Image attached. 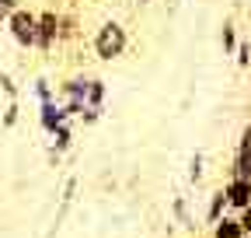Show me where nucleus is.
Returning <instances> with one entry per match:
<instances>
[{
    "instance_id": "6",
    "label": "nucleus",
    "mask_w": 251,
    "mask_h": 238,
    "mask_svg": "<svg viewBox=\"0 0 251 238\" xmlns=\"http://www.w3.org/2000/svg\"><path fill=\"white\" fill-rule=\"evenodd\" d=\"M224 189H227V200H230V210H234V214H241V210H248V207H251V178L230 175V182H227Z\"/></svg>"
},
{
    "instance_id": "8",
    "label": "nucleus",
    "mask_w": 251,
    "mask_h": 238,
    "mask_svg": "<svg viewBox=\"0 0 251 238\" xmlns=\"http://www.w3.org/2000/svg\"><path fill=\"white\" fill-rule=\"evenodd\" d=\"M80 39V18L74 11H59V46Z\"/></svg>"
},
{
    "instance_id": "16",
    "label": "nucleus",
    "mask_w": 251,
    "mask_h": 238,
    "mask_svg": "<svg viewBox=\"0 0 251 238\" xmlns=\"http://www.w3.org/2000/svg\"><path fill=\"white\" fill-rule=\"evenodd\" d=\"M18 102H7V109H4V119H0V123H4V130H11V126H18Z\"/></svg>"
},
{
    "instance_id": "22",
    "label": "nucleus",
    "mask_w": 251,
    "mask_h": 238,
    "mask_svg": "<svg viewBox=\"0 0 251 238\" xmlns=\"http://www.w3.org/2000/svg\"><path fill=\"white\" fill-rule=\"evenodd\" d=\"M136 4H153V0H136Z\"/></svg>"
},
{
    "instance_id": "19",
    "label": "nucleus",
    "mask_w": 251,
    "mask_h": 238,
    "mask_svg": "<svg viewBox=\"0 0 251 238\" xmlns=\"http://www.w3.org/2000/svg\"><path fill=\"white\" fill-rule=\"evenodd\" d=\"M237 67H251V46L248 42L237 46Z\"/></svg>"
},
{
    "instance_id": "17",
    "label": "nucleus",
    "mask_w": 251,
    "mask_h": 238,
    "mask_svg": "<svg viewBox=\"0 0 251 238\" xmlns=\"http://www.w3.org/2000/svg\"><path fill=\"white\" fill-rule=\"evenodd\" d=\"M77 119H80L84 126H91V123H98V119H101V109H98V105H87V109H84Z\"/></svg>"
},
{
    "instance_id": "20",
    "label": "nucleus",
    "mask_w": 251,
    "mask_h": 238,
    "mask_svg": "<svg viewBox=\"0 0 251 238\" xmlns=\"http://www.w3.org/2000/svg\"><path fill=\"white\" fill-rule=\"evenodd\" d=\"M188 175H192V182H199V178H202V154L192 158V168H188Z\"/></svg>"
},
{
    "instance_id": "12",
    "label": "nucleus",
    "mask_w": 251,
    "mask_h": 238,
    "mask_svg": "<svg viewBox=\"0 0 251 238\" xmlns=\"http://www.w3.org/2000/svg\"><path fill=\"white\" fill-rule=\"evenodd\" d=\"M105 95H108V88H105V81L101 77H91V88H87V105H105Z\"/></svg>"
},
{
    "instance_id": "13",
    "label": "nucleus",
    "mask_w": 251,
    "mask_h": 238,
    "mask_svg": "<svg viewBox=\"0 0 251 238\" xmlns=\"http://www.w3.org/2000/svg\"><path fill=\"white\" fill-rule=\"evenodd\" d=\"M220 46H224V53H237V28H234V21H224V32H220Z\"/></svg>"
},
{
    "instance_id": "9",
    "label": "nucleus",
    "mask_w": 251,
    "mask_h": 238,
    "mask_svg": "<svg viewBox=\"0 0 251 238\" xmlns=\"http://www.w3.org/2000/svg\"><path fill=\"white\" fill-rule=\"evenodd\" d=\"M227 210H230V200H227V189H216V193H213V200H209V210H206V221H209V224H216L220 217H227Z\"/></svg>"
},
{
    "instance_id": "14",
    "label": "nucleus",
    "mask_w": 251,
    "mask_h": 238,
    "mask_svg": "<svg viewBox=\"0 0 251 238\" xmlns=\"http://www.w3.org/2000/svg\"><path fill=\"white\" fill-rule=\"evenodd\" d=\"M18 7H25L21 0H0V25H7V21H11V14H14Z\"/></svg>"
},
{
    "instance_id": "2",
    "label": "nucleus",
    "mask_w": 251,
    "mask_h": 238,
    "mask_svg": "<svg viewBox=\"0 0 251 238\" xmlns=\"http://www.w3.org/2000/svg\"><path fill=\"white\" fill-rule=\"evenodd\" d=\"M7 35L14 39V46L21 49H35V39H39V11L31 7H18L7 21Z\"/></svg>"
},
{
    "instance_id": "15",
    "label": "nucleus",
    "mask_w": 251,
    "mask_h": 238,
    "mask_svg": "<svg viewBox=\"0 0 251 238\" xmlns=\"http://www.w3.org/2000/svg\"><path fill=\"white\" fill-rule=\"evenodd\" d=\"M35 98H39V105H42V102H52V98H56L46 77H39V81H35Z\"/></svg>"
},
{
    "instance_id": "21",
    "label": "nucleus",
    "mask_w": 251,
    "mask_h": 238,
    "mask_svg": "<svg viewBox=\"0 0 251 238\" xmlns=\"http://www.w3.org/2000/svg\"><path fill=\"white\" fill-rule=\"evenodd\" d=\"M237 217H241V224H244V231H248V238H251V207H248V210H241Z\"/></svg>"
},
{
    "instance_id": "18",
    "label": "nucleus",
    "mask_w": 251,
    "mask_h": 238,
    "mask_svg": "<svg viewBox=\"0 0 251 238\" xmlns=\"http://www.w3.org/2000/svg\"><path fill=\"white\" fill-rule=\"evenodd\" d=\"M0 88H4V95H7L11 102H18V88H14V81H11L7 74H0Z\"/></svg>"
},
{
    "instance_id": "4",
    "label": "nucleus",
    "mask_w": 251,
    "mask_h": 238,
    "mask_svg": "<svg viewBox=\"0 0 251 238\" xmlns=\"http://www.w3.org/2000/svg\"><path fill=\"white\" fill-rule=\"evenodd\" d=\"M59 46V11L46 7L39 11V39H35V49L39 53H52Z\"/></svg>"
},
{
    "instance_id": "10",
    "label": "nucleus",
    "mask_w": 251,
    "mask_h": 238,
    "mask_svg": "<svg viewBox=\"0 0 251 238\" xmlns=\"http://www.w3.org/2000/svg\"><path fill=\"white\" fill-rule=\"evenodd\" d=\"M230 175H237V178H251V147H237V151H234Z\"/></svg>"
},
{
    "instance_id": "1",
    "label": "nucleus",
    "mask_w": 251,
    "mask_h": 238,
    "mask_svg": "<svg viewBox=\"0 0 251 238\" xmlns=\"http://www.w3.org/2000/svg\"><path fill=\"white\" fill-rule=\"evenodd\" d=\"M91 49H94V56H98L101 63H112V60L126 56V49H129V32H126V25L115 21V18L101 21L98 28H94Z\"/></svg>"
},
{
    "instance_id": "5",
    "label": "nucleus",
    "mask_w": 251,
    "mask_h": 238,
    "mask_svg": "<svg viewBox=\"0 0 251 238\" xmlns=\"http://www.w3.org/2000/svg\"><path fill=\"white\" fill-rule=\"evenodd\" d=\"M67 119H70V109L63 105V98H52V102L39 105V126L46 133H56L59 126H67Z\"/></svg>"
},
{
    "instance_id": "11",
    "label": "nucleus",
    "mask_w": 251,
    "mask_h": 238,
    "mask_svg": "<svg viewBox=\"0 0 251 238\" xmlns=\"http://www.w3.org/2000/svg\"><path fill=\"white\" fill-rule=\"evenodd\" d=\"M49 137H52V158H59V154H63V151H67V147L74 144L70 123H67V126H59V130H56V133H49Z\"/></svg>"
},
{
    "instance_id": "3",
    "label": "nucleus",
    "mask_w": 251,
    "mask_h": 238,
    "mask_svg": "<svg viewBox=\"0 0 251 238\" xmlns=\"http://www.w3.org/2000/svg\"><path fill=\"white\" fill-rule=\"evenodd\" d=\"M87 88H91L87 74H74V77H67L59 84V98H63V105L70 109V116H80L87 109Z\"/></svg>"
},
{
    "instance_id": "7",
    "label": "nucleus",
    "mask_w": 251,
    "mask_h": 238,
    "mask_svg": "<svg viewBox=\"0 0 251 238\" xmlns=\"http://www.w3.org/2000/svg\"><path fill=\"white\" fill-rule=\"evenodd\" d=\"M213 238H248V231H244L237 214H227V217H220L213 224Z\"/></svg>"
}]
</instances>
